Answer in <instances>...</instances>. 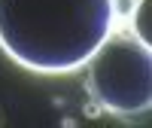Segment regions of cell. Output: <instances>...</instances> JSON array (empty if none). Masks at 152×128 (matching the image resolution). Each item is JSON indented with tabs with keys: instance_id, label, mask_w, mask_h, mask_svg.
<instances>
[{
	"instance_id": "6da1fadb",
	"label": "cell",
	"mask_w": 152,
	"mask_h": 128,
	"mask_svg": "<svg viewBox=\"0 0 152 128\" xmlns=\"http://www.w3.org/2000/svg\"><path fill=\"white\" fill-rule=\"evenodd\" d=\"M119 28V0H0V52L37 76H70Z\"/></svg>"
},
{
	"instance_id": "7a4b0ae2",
	"label": "cell",
	"mask_w": 152,
	"mask_h": 128,
	"mask_svg": "<svg viewBox=\"0 0 152 128\" xmlns=\"http://www.w3.org/2000/svg\"><path fill=\"white\" fill-rule=\"evenodd\" d=\"M88 92L110 116H143L152 107V46L128 31H113L85 61Z\"/></svg>"
},
{
	"instance_id": "3957f363",
	"label": "cell",
	"mask_w": 152,
	"mask_h": 128,
	"mask_svg": "<svg viewBox=\"0 0 152 128\" xmlns=\"http://www.w3.org/2000/svg\"><path fill=\"white\" fill-rule=\"evenodd\" d=\"M128 34H134L143 46H152V0H137L128 18Z\"/></svg>"
},
{
	"instance_id": "277c9868",
	"label": "cell",
	"mask_w": 152,
	"mask_h": 128,
	"mask_svg": "<svg viewBox=\"0 0 152 128\" xmlns=\"http://www.w3.org/2000/svg\"><path fill=\"white\" fill-rule=\"evenodd\" d=\"M82 116L85 119H100V116H107V113H104V107H100L97 98H88L85 104H82Z\"/></svg>"
},
{
	"instance_id": "5b68a950",
	"label": "cell",
	"mask_w": 152,
	"mask_h": 128,
	"mask_svg": "<svg viewBox=\"0 0 152 128\" xmlns=\"http://www.w3.org/2000/svg\"><path fill=\"white\" fill-rule=\"evenodd\" d=\"M61 125H67V128H73V125H76V119H73V116H61Z\"/></svg>"
}]
</instances>
